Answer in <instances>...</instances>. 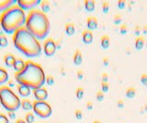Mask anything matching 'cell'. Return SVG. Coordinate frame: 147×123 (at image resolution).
I'll return each instance as SVG.
<instances>
[{"mask_svg":"<svg viewBox=\"0 0 147 123\" xmlns=\"http://www.w3.org/2000/svg\"><path fill=\"white\" fill-rule=\"evenodd\" d=\"M15 80L18 85H23L35 90L42 87L46 83V75L43 68L39 63L28 61L24 69L15 74Z\"/></svg>","mask_w":147,"mask_h":123,"instance_id":"obj_1","label":"cell"},{"mask_svg":"<svg viewBox=\"0 0 147 123\" xmlns=\"http://www.w3.org/2000/svg\"><path fill=\"white\" fill-rule=\"evenodd\" d=\"M13 44L17 50L29 58L38 57L41 54L42 47L40 40L29 32L25 27L17 30L12 37Z\"/></svg>","mask_w":147,"mask_h":123,"instance_id":"obj_2","label":"cell"},{"mask_svg":"<svg viewBox=\"0 0 147 123\" xmlns=\"http://www.w3.org/2000/svg\"><path fill=\"white\" fill-rule=\"evenodd\" d=\"M25 29L38 40H43L50 33V20L45 13L35 8L27 15Z\"/></svg>","mask_w":147,"mask_h":123,"instance_id":"obj_3","label":"cell"},{"mask_svg":"<svg viewBox=\"0 0 147 123\" xmlns=\"http://www.w3.org/2000/svg\"><path fill=\"white\" fill-rule=\"evenodd\" d=\"M26 19L25 11L18 5H15L1 14L0 26L6 33L14 34L17 30L23 28L26 23Z\"/></svg>","mask_w":147,"mask_h":123,"instance_id":"obj_4","label":"cell"},{"mask_svg":"<svg viewBox=\"0 0 147 123\" xmlns=\"http://www.w3.org/2000/svg\"><path fill=\"white\" fill-rule=\"evenodd\" d=\"M21 100L13 92L9 86L0 87V103L7 111H17L20 108Z\"/></svg>","mask_w":147,"mask_h":123,"instance_id":"obj_5","label":"cell"},{"mask_svg":"<svg viewBox=\"0 0 147 123\" xmlns=\"http://www.w3.org/2000/svg\"><path fill=\"white\" fill-rule=\"evenodd\" d=\"M32 110L37 116L41 118H47L53 113L52 106L47 101H34Z\"/></svg>","mask_w":147,"mask_h":123,"instance_id":"obj_6","label":"cell"},{"mask_svg":"<svg viewBox=\"0 0 147 123\" xmlns=\"http://www.w3.org/2000/svg\"><path fill=\"white\" fill-rule=\"evenodd\" d=\"M41 3L40 0H18L17 5L23 10H32L35 9L37 6Z\"/></svg>","mask_w":147,"mask_h":123,"instance_id":"obj_7","label":"cell"},{"mask_svg":"<svg viewBox=\"0 0 147 123\" xmlns=\"http://www.w3.org/2000/svg\"><path fill=\"white\" fill-rule=\"evenodd\" d=\"M56 42L53 39H47L43 43V52L46 56H53L56 52Z\"/></svg>","mask_w":147,"mask_h":123,"instance_id":"obj_8","label":"cell"},{"mask_svg":"<svg viewBox=\"0 0 147 123\" xmlns=\"http://www.w3.org/2000/svg\"><path fill=\"white\" fill-rule=\"evenodd\" d=\"M32 93H33V95L37 101H46V99L48 98V95H49L47 89L44 87L32 90Z\"/></svg>","mask_w":147,"mask_h":123,"instance_id":"obj_9","label":"cell"},{"mask_svg":"<svg viewBox=\"0 0 147 123\" xmlns=\"http://www.w3.org/2000/svg\"><path fill=\"white\" fill-rule=\"evenodd\" d=\"M15 5H17L16 0H0V13L2 14L3 12Z\"/></svg>","mask_w":147,"mask_h":123,"instance_id":"obj_10","label":"cell"},{"mask_svg":"<svg viewBox=\"0 0 147 123\" xmlns=\"http://www.w3.org/2000/svg\"><path fill=\"white\" fill-rule=\"evenodd\" d=\"M82 40L85 44H91L93 42V32L89 30H86L83 31Z\"/></svg>","mask_w":147,"mask_h":123,"instance_id":"obj_11","label":"cell"},{"mask_svg":"<svg viewBox=\"0 0 147 123\" xmlns=\"http://www.w3.org/2000/svg\"><path fill=\"white\" fill-rule=\"evenodd\" d=\"M17 88H18V94H20L22 97H27L31 94V89L30 87H28V86H26V85H18Z\"/></svg>","mask_w":147,"mask_h":123,"instance_id":"obj_12","label":"cell"},{"mask_svg":"<svg viewBox=\"0 0 147 123\" xmlns=\"http://www.w3.org/2000/svg\"><path fill=\"white\" fill-rule=\"evenodd\" d=\"M98 19L95 17H89L86 19V26L89 30H94L98 29Z\"/></svg>","mask_w":147,"mask_h":123,"instance_id":"obj_13","label":"cell"},{"mask_svg":"<svg viewBox=\"0 0 147 123\" xmlns=\"http://www.w3.org/2000/svg\"><path fill=\"white\" fill-rule=\"evenodd\" d=\"M4 62H5V65H6L7 67L13 68L14 65H15V62H16V57L14 56L13 54L8 53L4 57Z\"/></svg>","mask_w":147,"mask_h":123,"instance_id":"obj_14","label":"cell"},{"mask_svg":"<svg viewBox=\"0 0 147 123\" xmlns=\"http://www.w3.org/2000/svg\"><path fill=\"white\" fill-rule=\"evenodd\" d=\"M8 80H9V75L7 71L0 66V85L6 84L7 82H8Z\"/></svg>","mask_w":147,"mask_h":123,"instance_id":"obj_15","label":"cell"},{"mask_svg":"<svg viewBox=\"0 0 147 123\" xmlns=\"http://www.w3.org/2000/svg\"><path fill=\"white\" fill-rule=\"evenodd\" d=\"M25 65H26V62L23 61L22 59H16L15 65H14L13 68L16 71V73H20V71L24 69Z\"/></svg>","mask_w":147,"mask_h":123,"instance_id":"obj_16","label":"cell"},{"mask_svg":"<svg viewBox=\"0 0 147 123\" xmlns=\"http://www.w3.org/2000/svg\"><path fill=\"white\" fill-rule=\"evenodd\" d=\"M20 107L24 109V110H27V111H30L31 110L32 108H33V103H31L30 100L27 99V98H24L21 100L20 102Z\"/></svg>","mask_w":147,"mask_h":123,"instance_id":"obj_17","label":"cell"},{"mask_svg":"<svg viewBox=\"0 0 147 123\" xmlns=\"http://www.w3.org/2000/svg\"><path fill=\"white\" fill-rule=\"evenodd\" d=\"M74 63H75L76 65H80L82 62H83V56H82V52L79 49L76 50L75 54H74Z\"/></svg>","mask_w":147,"mask_h":123,"instance_id":"obj_18","label":"cell"},{"mask_svg":"<svg viewBox=\"0 0 147 123\" xmlns=\"http://www.w3.org/2000/svg\"><path fill=\"white\" fill-rule=\"evenodd\" d=\"M100 44L101 47H102L104 50H107L109 48V44H110V38L109 35H103L100 39Z\"/></svg>","mask_w":147,"mask_h":123,"instance_id":"obj_19","label":"cell"},{"mask_svg":"<svg viewBox=\"0 0 147 123\" xmlns=\"http://www.w3.org/2000/svg\"><path fill=\"white\" fill-rule=\"evenodd\" d=\"M144 43H145L144 37H142V36L136 37V39H135V49L137 50V51H141V50L144 48Z\"/></svg>","mask_w":147,"mask_h":123,"instance_id":"obj_20","label":"cell"},{"mask_svg":"<svg viewBox=\"0 0 147 123\" xmlns=\"http://www.w3.org/2000/svg\"><path fill=\"white\" fill-rule=\"evenodd\" d=\"M85 3V8L86 11L92 12L95 10V1L93 0H86Z\"/></svg>","mask_w":147,"mask_h":123,"instance_id":"obj_21","label":"cell"},{"mask_svg":"<svg viewBox=\"0 0 147 123\" xmlns=\"http://www.w3.org/2000/svg\"><path fill=\"white\" fill-rule=\"evenodd\" d=\"M76 32V28H75V25L73 23H67L65 25V33L68 36H72L74 35Z\"/></svg>","mask_w":147,"mask_h":123,"instance_id":"obj_22","label":"cell"},{"mask_svg":"<svg viewBox=\"0 0 147 123\" xmlns=\"http://www.w3.org/2000/svg\"><path fill=\"white\" fill-rule=\"evenodd\" d=\"M135 95H136V89L133 87V86L127 88V90H126V97L128 98L132 99L133 97H135Z\"/></svg>","mask_w":147,"mask_h":123,"instance_id":"obj_23","label":"cell"},{"mask_svg":"<svg viewBox=\"0 0 147 123\" xmlns=\"http://www.w3.org/2000/svg\"><path fill=\"white\" fill-rule=\"evenodd\" d=\"M40 7H41V11L43 13H47L50 11L51 9V7H50V3L48 1H42L40 3Z\"/></svg>","mask_w":147,"mask_h":123,"instance_id":"obj_24","label":"cell"},{"mask_svg":"<svg viewBox=\"0 0 147 123\" xmlns=\"http://www.w3.org/2000/svg\"><path fill=\"white\" fill-rule=\"evenodd\" d=\"M7 45H8L7 38L3 33H1V34H0V47L5 48V47H7Z\"/></svg>","mask_w":147,"mask_h":123,"instance_id":"obj_25","label":"cell"},{"mask_svg":"<svg viewBox=\"0 0 147 123\" xmlns=\"http://www.w3.org/2000/svg\"><path fill=\"white\" fill-rule=\"evenodd\" d=\"M34 120H35V118H34V114L31 113V112H29L26 115L25 117V121L27 123H34Z\"/></svg>","mask_w":147,"mask_h":123,"instance_id":"obj_26","label":"cell"},{"mask_svg":"<svg viewBox=\"0 0 147 123\" xmlns=\"http://www.w3.org/2000/svg\"><path fill=\"white\" fill-rule=\"evenodd\" d=\"M84 94H85V90L83 87H77L76 91V95L78 99H82L83 97H84Z\"/></svg>","mask_w":147,"mask_h":123,"instance_id":"obj_27","label":"cell"},{"mask_svg":"<svg viewBox=\"0 0 147 123\" xmlns=\"http://www.w3.org/2000/svg\"><path fill=\"white\" fill-rule=\"evenodd\" d=\"M121 21H122V17L119 15V14H116L113 17V22H114V24H116V25H119V24H121Z\"/></svg>","mask_w":147,"mask_h":123,"instance_id":"obj_28","label":"cell"},{"mask_svg":"<svg viewBox=\"0 0 147 123\" xmlns=\"http://www.w3.org/2000/svg\"><path fill=\"white\" fill-rule=\"evenodd\" d=\"M101 88H102V92L103 93H108L109 90V84L108 83H104V82H101Z\"/></svg>","mask_w":147,"mask_h":123,"instance_id":"obj_29","label":"cell"},{"mask_svg":"<svg viewBox=\"0 0 147 123\" xmlns=\"http://www.w3.org/2000/svg\"><path fill=\"white\" fill-rule=\"evenodd\" d=\"M102 9H103V13H105V14H108L109 11V2H108V1L103 2Z\"/></svg>","mask_w":147,"mask_h":123,"instance_id":"obj_30","label":"cell"},{"mask_svg":"<svg viewBox=\"0 0 147 123\" xmlns=\"http://www.w3.org/2000/svg\"><path fill=\"white\" fill-rule=\"evenodd\" d=\"M128 32V27L126 24H122L119 27V33L121 35H125Z\"/></svg>","mask_w":147,"mask_h":123,"instance_id":"obj_31","label":"cell"},{"mask_svg":"<svg viewBox=\"0 0 147 123\" xmlns=\"http://www.w3.org/2000/svg\"><path fill=\"white\" fill-rule=\"evenodd\" d=\"M46 84L48 85H53L54 84V78L53 75H48L46 76Z\"/></svg>","mask_w":147,"mask_h":123,"instance_id":"obj_32","label":"cell"},{"mask_svg":"<svg viewBox=\"0 0 147 123\" xmlns=\"http://www.w3.org/2000/svg\"><path fill=\"white\" fill-rule=\"evenodd\" d=\"M0 123H9L8 118L5 114L0 113Z\"/></svg>","mask_w":147,"mask_h":123,"instance_id":"obj_33","label":"cell"},{"mask_svg":"<svg viewBox=\"0 0 147 123\" xmlns=\"http://www.w3.org/2000/svg\"><path fill=\"white\" fill-rule=\"evenodd\" d=\"M141 83L142 85L147 86V74H142L141 75Z\"/></svg>","mask_w":147,"mask_h":123,"instance_id":"obj_34","label":"cell"},{"mask_svg":"<svg viewBox=\"0 0 147 123\" xmlns=\"http://www.w3.org/2000/svg\"><path fill=\"white\" fill-rule=\"evenodd\" d=\"M104 97H105V95L102 91H98V92L96 93V100H98V101H99V102L103 101Z\"/></svg>","mask_w":147,"mask_h":123,"instance_id":"obj_35","label":"cell"},{"mask_svg":"<svg viewBox=\"0 0 147 123\" xmlns=\"http://www.w3.org/2000/svg\"><path fill=\"white\" fill-rule=\"evenodd\" d=\"M75 115H76V118L77 120H82L83 118V113H82V110L81 109H76L75 111Z\"/></svg>","mask_w":147,"mask_h":123,"instance_id":"obj_36","label":"cell"},{"mask_svg":"<svg viewBox=\"0 0 147 123\" xmlns=\"http://www.w3.org/2000/svg\"><path fill=\"white\" fill-rule=\"evenodd\" d=\"M125 6H126V2L124 0H119L118 1V7L119 9H123Z\"/></svg>","mask_w":147,"mask_h":123,"instance_id":"obj_37","label":"cell"},{"mask_svg":"<svg viewBox=\"0 0 147 123\" xmlns=\"http://www.w3.org/2000/svg\"><path fill=\"white\" fill-rule=\"evenodd\" d=\"M134 34L136 37H139L140 34H141V27L139 25H136L135 28H134Z\"/></svg>","mask_w":147,"mask_h":123,"instance_id":"obj_38","label":"cell"},{"mask_svg":"<svg viewBox=\"0 0 147 123\" xmlns=\"http://www.w3.org/2000/svg\"><path fill=\"white\" fill-rule=\"evenodd\" d=\"M101 82H104V83H108L109 82V75L107 73H103L102 74V80Z\"/></svg>","mask_w":147,"mask_h":123,"instance_id":"obj_39","label":"cell"},{"mask_svg":"<svg viewBox=\"0 0 147 123\" xmlns=\"http://www.w3.org/2000/svg\"><path fill=\"white\" fill-rule=\"evenodd\" d=\"M76 75H77V78L79 79V80H82L83 77H84V73H83V71H81V70L77 71Z\"/></svg>","mask_w":147,"mask_h":123,"instance_id":"obj_40","label":"cell"},{"mask_svg":"<svg viewBox=\"0 0 147 123\" xmlns=\"http://www.w3.org/2000/svg\"><path fill=\"white\" fill-rule=\"evenodd\" d=\"M117 106H118V108H122L124 107V101H123L122 99L118 100V102H117Z\"/></svg>","mask_w":147,"mask_h":123,"instance_id":"obj_41","label":"cell"},{"mask_svg":"<svg viewBox=\"0 0 147 123\" xmlns=\"http://www.w3.org/2000/svg\"><path fill=\"white\" fill-rule=\"evenodd\" d=\"M103 65L105 66H108L109 65V59L108 57H104L103 58Z\"/></svg>","mask_w":147,"mask_h":123,"instance_id":"obj_42","label":"cell"},{"mask_svg":"<svg viewBox=\"0 0 147 123\" xmlns=\"http://www.w3.org/2000/svg\"><path fill=\"white\" fill-rule=\"evenodd\" d=\"M86 108L88 109V110H92V109H93V103H92V102H87L86 103Z\"/></svg>","mask_w":147,"mask_h":123,"instance_id":"obj_43","label":"cell"},{"mask_svg":"<svg viewBox=\"0 0 147 123\" xmlns=\"http://www.w3.org/2000/svg\"><path fill=\"white\" fill-rule=\"evenodd\" d=\"M8 117L9 118H15V112L14 111H8Z\"/></svg>","mask_w":147,"mask_h":123,"instance_id":"obj_44","label":"cell"},{"mask_svg":"<svg viewBox=\"0 0 147 123\" xmlns=\"http://www.w3.org/2000/svg\"><path fill=\"white\" fill-rule=\"evenodd\" d=\"M142 33H144V35L147 34V25H144V28H142Z\"/></svg>","mask_w":147,"mask_h":123,"instance_id":"obj_45","label":"cell"},{"mask_svg":"<svg viewBox=\"0 0 147 123\" xmlns=\"http://www.w3.org/2000/svg\"><path fill=\"white\" fill-rule=\"evenodd\" d=\"M15 123H27L25 120H21V118H20V120H18Z\"/></svg>","mask_w":147,"mask_h":123,"instance_id":"obj_46","label":"cell"},{"mask_svg":"<svg viewBox=\"0 0 147 123\" xmlns=\"http://www.w3.org/2000/svg\"><path fill=\"white\" fill-rule=\"evenodd\" d=\"M140 113H141V114H144V107H142V108H140Z\"/></svg>","mask_w":147,"mask_h":123,"instance_id":"obj_47","label":"cell"},{"mask_svg":"<svg viewBox=\"0 0 147 123\" xmlns=\"http://www.w3.org/2000/svg\"><path fill=\"white\" fill-rule=\"evenodd\" d=\"M8 85H9V86H10V87H11V86H13V85H14L13 82H12V81H9V80H8Z\"/></svg>","mask_w":147,"mask_h":123,"instance_id":"obj_48","label":"cell"},{"mask_svg":"<svg viewBox=\"0 0 147 123\" xmlns=\"http://www.w3.org/2000/svg\"><path fill=\"white\" fill-rule=\"evenodd\" d=\"M144 112H147V103L145 104V106H144Z\"/></svg>","mask_w":147,"mask_h":123,"instance_id":"obj_49","label":"cell"},{"mask_svg":"<svg viewBox=\"0 0 147 123\" xmlns=\"http://www.w3.org/2000/svg\"><path fill=\"white\" fill-rule=\"evenodd\" d=\"M129 11H131V4H129Z\"/></svg>","mask_w":147,"mask_h":123,"instance_id":"obj_50","label":"cell"},{"mask_svg":"<svg viewBox=\"0 0 147 123\" xmlns=\"http://www.w3.org/2000/svg\"><path fill=\"white\" fill-rule=\"evenodd\" d=\"M93 123H101V121H100V120H95Z\"/></svg>","mask_w":147,"mask_h":123,"instance_id":"obj_51","label":"cell"},{"mask_svg":"<svg viewBox=\"0 0 147 123\" xmlns=\"http://www.w3.org/2000/svg\"><path fill=\"white\" fill-rule=\"evenodd\" d=\"M145 46H146V48H147V40H145Z\"/></svg>","mask_w":147,"mask_h":123,"instance_id":"obj_52","label":"cell"}]
</instances>
